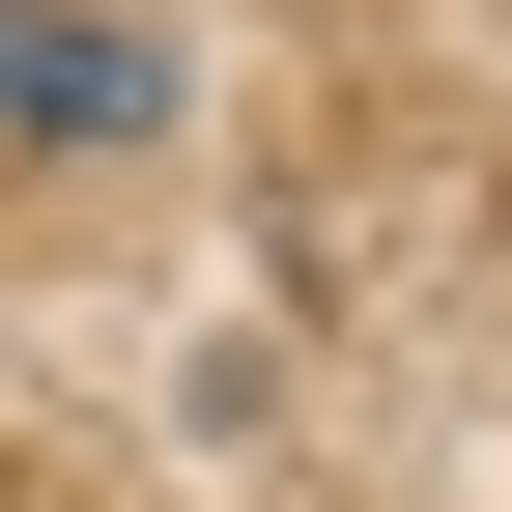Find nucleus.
Wrapping results in <instances>:
<instances>
[{"label": "nucleus", "mask_w": 512, "mask_h": 512, "mask_svg": "<svg viewBox=\"0 0 512 512\" xmlns=\"http://www.w3.org/2000/svg\"><path fill=\"white\" fill-rule=\"evenodd\" d=\"M143 114H171L143 0H0V143H143Z\"/></svg>", "instance_id": "nucleus-1"}]
</instances>
